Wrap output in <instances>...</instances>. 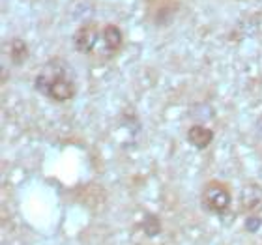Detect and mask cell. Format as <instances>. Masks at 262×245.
Masks as SVG:
<instances>
[{
	"instance_id": "obj_5",
	"label": "cell",
	"mask_w": 262,
	"mask_h": 245,
	"mask_svg": "<svg viewBox=\"0 0 262 245\" xmlns=\"http://www.w3.org/2000/svg\"><path fill=\"white\" fill-rule=\"evenodd\" d=\"M187 142L196 150H206L213 141V131L204 124H195L187 129Z\"/></svg>"
},
{
	"instance_id": "obj_7",
	"label": "cell",
	"mask_w": 262,
	"mask_h": 245,
	"mask_svg": "<svg viewBox=\"0 0 262 245\" xmlns=\"http://www.w3.org/2000/svg\"><path fill=\"white\" fill-rule=\"evenodd\" d=\"M10 60L13 65H23L28 60V43L23 38H13L10 41Z\"/></svg>"
},
{
	"instance_id": "obj_1",
	"label": "cell",
	"mask_w": 262,
	"mask_h": 245,
	"mask_svg": "<svg viewBox=\"0 0 262 245\" xmlns=\"http://www.w3.org/2000/svg\"><path fill=\"white\" fill-rule=\"evenodd\" d=\"M34 90L55 103H66L77 96V75L70 62L53 56L34 77Z\"/></svg>"
},
{
	"instance_id": "obj_8",
	"label": "cell",
	"mask_w": 262,
	"mask_h": 245,
	"mask_svg": "<svg viewBox=\"0 0 262 245\" xmlns=\"http://www.w3.org/2000/svg\"><path fill=\"white\" fill-rule=\"evenodd\" d=\"M144 230H146L148 236H156L161 230V227H159V221L158 217H154V215H146V219H144Z\"/></svg>"
},
{
	"instance_id": "obj_6",
	"label": "cell",
	"mask_w": 262,
	"mask_h": 245,
	"mask_svg": "<svg viewBox=\"0 0 262 245\" xmlns=\"http://www.w3.org/2000/svg\"><path fill=\"white\" fill-rule=\"evenodd\" d=\"M242 208L246 212H255L262 206V187L257 184H247L242 187L240 193Z\"/></svg>"
},
{
	"instance_id": "obj_3",
	"label": "cell",
	"mask_w": 262,
	"mask_h": 245,
	"mask_svg": "<svg viewBox=\"0 0 262 245\" xmlns=\"http://www.w3.org/2000/svg\"><path fill=\"white\" fill-rule=\"evenodd\" d=\"M202 202H204V208L212 213H225L230 208V202H232V196H230V191L227 189L225 184H219V182H210L204 187V193H202Z\"/></svg>"
},
{
	"instance_id": "obj_9",
	"label": "cell",
	"mask_w": 262,
	"mask_h": 245,
	"mask_svg": "<svg viewBox=\"0 0 262 245\" xmlns=\"http://www.w3.org/2000/svg\"><path fill=\"white\" fill-rule=\"evenodd\" d=\"M260 227H262V221L258 217H247L246 219V230H249V232H258Z\"/></svg>"
},
{
	"instance_id": "obj_2",
	"label": "cell",
	"mask_w": 262,
	"mask_h": 245,
	"mask_svg": "<svg viewBox=\"0 0 262 245\" xmlns=\"http://www.w3.org/2000/svg\"><path fill=\"white\" fill-rule=\"evenodd\" d=\"M101 28L96 21H86L82 23L81 27L77 28L73 36H71V43L73 49L81 55H90L98 49L99 38H101Z\"/></svg>"
},
{
	"instance_id": "obj_4",
	"label": "cell",
	"mask_w": 262,
	"mask_h": 245,
	"mask_svg": "<svg viewBox=\"0 0 262 245\" xmlns=\"http://www.w3.org/2000/svg\"><path fill=\"white\" fill-rule=\"evenodd\" d=\"M122 45H124V32H122V28L109 23V25H105L101 28V38H99V45L96 51H98L99 55L111 58V56L120 53Z\"/></svg>"
}]
</instances>
